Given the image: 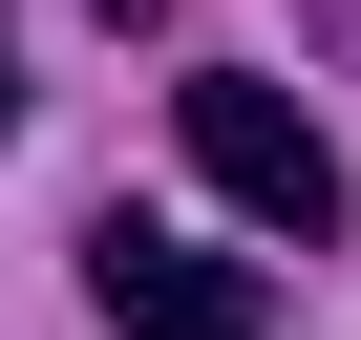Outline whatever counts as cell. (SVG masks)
<instances>
[{"label": "cell", "mask_w": 361, "mask_h": 340, "mask_svg": "<svg viewBox=\"0 0 361 340\" xmlns=\"http://www.w3.org/2000/svg\"><path fill=\"white\" fill-rule=\"evenodd\" d=\"M0 128H22V43H0Z\"/></svg>", "instance_id": "3957f363"}, {"label": "cell", "mask_w": 361, "mask_h": 340, "mask_svg": "<svg viewBox=\"0 0 361 340\" xmlns=\"http://www.w3.org/2000/svg\"><path fill=\"white\" fill-rule=\"evenodd\" d=\"M85 298H106V340H276V298L234 255H192L170 213H85Z\"/></svg>", "instance_id": "7a4b0ae2"}, {"label": "cell", "mask_w": 361, "mask_h": 340, "mask_svg": "<svg viewBox=\"0 0 361 340\" xmlns=\"http://www.w3.org/2000/svg\"><path fill=\"white\" fill-rule=\"evenodd\" d=\"M170 149H192V170H213V192H234L255 234H298V255H319V234L361 213L340 128H319V107L276 85V64H170Z\"/></svg>", "instance_id": "6da1fadb"}]
</instances>
